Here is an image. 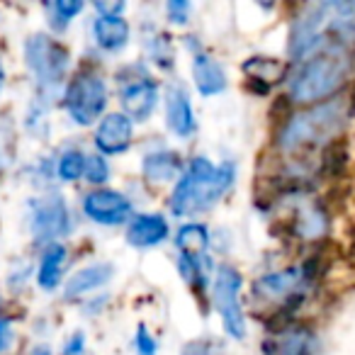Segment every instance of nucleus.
I'll use <instances>...</instances> for the list:
<instances>
[{"mask_svg": "<svg viewBox=\"0 0 355 355\" xmlns=\"http://www.w3.org/2000/svg\"><path fill=\"white\" fill-rule=\"evenodd\" d=\"M355 46V0H329L304 6L290 27L292 61L311 59L329 49H353Z\"/></svg>", "mask_w": 355, "mask_h": 355, "instance_id": "f257e3e1", "label": "nucleus"}, {"mask_svg": "<svg viewBox=\"0 0 355 355\" xmlns=\"http://www.w3.org/2000/svg\"><path fill=\"white\" fill-rule=\"evenodd\" d=\"M350 117L353 107L345 95H336L326 103L304 107L285 119L277 132V148L287 156L309 148H326L343 134Z\"/></svg>", "mask_w": 355, "mask_h": 355, "instance_id": "f03ea898", "label": "nucleus"}, {"mask_svg": "<svg viewBox=\"0 0 355 355\" xmlns=\"http://www.w3.org/2000/svg\"><path fill=\"white\" fill-rule=\"evenodd\" d=\"M236 180L232 161L212 163L207 156H195L183 171L168 200L173 217H195L212 209Z\"/></svg>", "mask_w": 355, "mask_h": 355, "instance_id": "7ed1b4c3", "label": "nucleus"}, {"mask_svg": "<svg viewBox=\"0 0 355 355\" xmlns=\"http://www.w3.org/2000/svg\"><path fill=\"white\" fill-rule=\"evenodd\" d=\"M355 69V51L353 49H329L314 54L311 59L302 61L297 71L287 80V93L295 105L326 103L336 98L350 80Z\"/></svg>", "mask_w": 355, "mask_h": 355, "instance_id": "20e7f679", "label": "nucleus"}, {"mask_svg": "<svg viewBox=\"0 0 355 355\" xmlns=\"http://www.w3.org/2000/svg\"><path fill=\"white\" fill-rule=\"evenodd\" d=\"M25 64L35 78L37 90L42 95H54L66 80L71 54L54 37L37 32L25 42Z\"/></svg>", "mask_w": 355, "mask_h": 355, "instance_id": "39448f33", "label": "nucleus"}, {"mask_svg": "<svg viewBox=\"0 0 355 355\" xmlns=\"http://www.w3.org/2000/svg\"><path fill=\"white\" fill-rule=\"evenodd\" d=\"M107 85L98 73H78L64 90L66 112H69L71 122L80 124V127L100 122L105 107H107Z\"/></svg>", "mask_w": 355, "mask_h": 355, "instance_id": "423d86ee", "label": "nucleus"}, {"mask_svg": "<svg viewBox=\"0 0 355 355\" xmlns=\"http://www.w3.org/2000/svg\"><path fill=\"white\" fill-rule=\"evenodd\" d=\"M241 285H243V277L236 268L232 266L217 268L212 282V302L219 319H222L224 331L234 340L246 338V314H243V304H241Z\"/></svg>", "mask_w": 355, "mask_h": 355, "instance_id": "0eeeda50", "label": "nucleus"}, {"mask_svg": "<svg viewBox=\"0 0 355 355\" xmlns=\"http://www.w3.org/2000/svg\"><path fill=\"white\" fill-rule=\"evenodd\" d=\"M71 229H73L71 209L59 193L42 195L30 202V232L35 243L44 248L59 243V239L69 236Z\"/></svg>", "mask_w": 355, "mask_h": 355, "instance_id": "6e6552de", "label": "nucleus"}, {"mask_svg": "<svg viewBox=\"0 0 355 355\" xmlns=\"http://www.w3.org/2000/svg\"><path fill=\"white\" fill-rule=\"evenodd\" d=\"M311 266H292L285 270L266 272L263 277H258L253 292H256L258 300L272 302V304H290V302H300V297L304 295L306 285L311 282Z\"/></svg>", "mask_w": 355, "mask_h": 355, "instance_id": "1a4fd4ad", "label": "nucleus"}, {"mask_svg": "<svg viewBox=\"0 0 355 355\" xmlns=\"http://www.w3.org/2000/svg\"><path fill=\"white\" fill-rule=\"evenodd\" d=\"M132 76L119 80V103L132 122H148L158 105V83L144 69L129 66Z\"/></svg>", "mask_w": 355, "mask_h": 355, "instance_id": "9d476101", "label": "nucleus"}, {"mask_svg": "<svg viewBox=\"0 0 355 355\" xmlns=\"http://www.w3.org/2000/svg\"><path fill=\"white\" fill-rule=\"evenodd\" d=\"M132 200L119 190L100 188L93 190L83 198V214L95 224L103 227H119V224H129L134 217Z\"/></svg>", "mask_w": 355, "mask_h": 355, "instance_id": "9b49d317", "label": "nucleus"}, {"mask_svg": "<svg viewBox=\"0 0 355 355\" xmlns=\"http://www.w3.org/2000/svg\"><path fill=\"white\" fill-rule=\"evenodd\" d=\"M95 148L107 156H122L134 144V122L124 112H107L95 127Z\"/></svg>", "mask_w": 355, "mask_h": 355, "instance_id": "f8f14e48", "label": "nucleus"}, {"mask_svg": "<svg viewBox=\"0 0 355 355\" xmlns=\"http://www.w3.org/2000/svg\"><path fill=\"white\" fill-rule=\"evenodd\" d=\"M188 49L193 51V80H195V88H198L200 95L205 98H212V95H219L227 90V73H224L222 64L214 59L209 51H205L193 37H188Z\"/></svg>", "mask_w": 355, "mask_h": 355, "instance_id": "ddd939ff", "label": "nucleus"}, {"mask_svg": "<svg viewBox=\"0 0 355 355\" xmlns=\"http://www.w3.org/2000/svg\"><path fill=\"white\" fill-rule=\"evenodd\" d=\"M166 124L178 139H190L198 132V117L190 95L180 85H171L166 90Z\"/></svg>", "mask_w": 355, "mask_h": 355, "instance_id": "4468645a", "label": "nucleus"}, {"mask_svg": "<svg viewBox=\"0 0 355 355\" xmlns=\"http://www.w3.org/2000/svg\"><path fill=\"white\" fill-rule=\"evenodd\" d=\"M171 236V224L158 212L134 214L127 224V243L134 248H153L161 246Z\"/></svg>", "mask_w": 355, "mask_h": 355, "instance_id": "2eb2a0df", "label": "nucleus"}, {"mask_svg": "<svg viewBox=\"0 0 355 355\" xmlns=\"http://www.w3.org/2000/svg\"><path fill=\"white\" fill-rule=\"evenodd\" d=\"M266 355H316V338L304 326H287L266 340Z\"/></svg>", "mask_w": 355, "mask_h": 355, "instance_id": "dca6fc26", "label": "nucleus"}, {"mask_svg": "<svg viewBox=\"0 0 355 355\" xmlns=\"http://www.w3.org/2000/svg\"><path fill=\"white\" fill-rule=\"evenodd\" d=\"M112 277H114L112 263H90V266L80 268V270H76L73 275L69 277V282H66V287H64V297L69 302H73V300H78V297H85V295H90V292L105 287Z\"/></svg>", "mask_w": 355, "mask_h": 355, "instance_id": "f3484780", "label": "nucleus"}, {"mask_svg": "<svg viewBox=\"0 0 355 355\" xmlns=\"http://www.w3.org/2000/svg\"><path fill=\"white\" fill-rule=\"evenodd\" d=\"M141 173L151 185H166L173 180H180V175H183L180 153L168 151V148L146 153L141 161Z\"/></svg>", "mask_w": 355, "mask_h": 355, "instance_id": "a211bd4d", "label": "nucleus"}, {"mask_svg": "<svg viewBox=\"0 0 355 355\" xmlns=\"http://www.w3.org/2000/svg\"><path fill=\"white\" fill-rule=\"evenodd\" d=\"M132 27L124 17H105L98 15L93 20V42L107 54H119L129 44Z\"/></svg>", "mask_w": 355, "mask_h": 355, "instance_id": "6ab92c4d", "label": "nucleus"}, {"mask_svg": "<svg viewBox=\"0 0 355 355\" xmlns=\"http://www.w3.org/2000/svg\"><path fill=\"white\" fill-rule=\"evenodd\" d=\"M66 258H69V251L64 243H51L44 248V253L40 256V266H37V285L42 290L51 292L59 287L61 277H64Z\"/></svg>", "mask_w": 355, "mask_h": 355, "instance_id": "aec40b11", "label": "nucleus"}, {"mask_svg": "<svg viewBox=\"0 0 355 355\" xmlns=\"http://www.w3.org/2000/svg\"><path fill=\"white\" fill-rule=\"evenodd\" d=\"M209 241V229L198 222L183 224L175 234V248L185 258H207Z\"/></svg>", "mask_w": 355, "mask_h": 355, "instance_id": "412c9836", "label": "nucleus"}, {"mask_svg": "<svg viewBox=\"0 0 355 355\" xmlns=\"http://www.w3.org/2000/svg\"><path fill=\"white\" fill-rule=\"evenodd\" d=\"M243 73L253 80V83H266V88H270L275 80H280L285 76V64L270 56H251L243 64Z\"/></svg>", "mask_w": 355, "mask_h": 355, "instance_id": "4be33fe9", "label": "nucleus"}, {"mask_svg": "<svg viewBox=\"0 0 355 355\" xmlns=\"http://www.w3.org/2000/svg\"><path fill=\"white\" fill-rule=\"evenodd\" d=\"M326 227H329V219H326V212L319 207V205H306L304 209H300L295 219V232L300 239H319L324 236Z\"/></svg>", "mask_w": 355, "mask_h": 355, "instance_id": "5701e85b", "label": "nucleus"}, {"mask_svg": "<svg viewBox=\"0 0 355 355\" xmlns=\"http://www.w3.org/2000/svg\"><path fill=\"white\" fill-rule=\"evenodd\" d=\"M85 161H88V156L80 148H69L56 161V175L64 183H76V180H80L85 175Z\"/></svg>", "mask_w": 355, "mask_h": 355, "instance_id": "b1692460", "label": "nucleus"}, {"mask_svg": "<svg viewBox=\"0 0 355 355\" xmlns=\"http://www.w3.org/2000/svg\"><path fill=\"white\" fill-rule=\"evenodd\" d=\"M83 8L85 6L80 0H54L51 6H46V10H49L51 25L56 30H64V27H69L71 20H76L83 12Z\"/></svg>", "mask_w": 355, "mask_h": 355, "instance_id": "393cba45", "label": "nucleus"}, {"mask_svg": "<svg viewBox=\"0 0 355 355\" xmlns=\"http://www.w3.org/2000/svg\"><path fill=\"white\" fill-rule=\"evenodd\" d=\"M110 175H112V171H110V161L103 156V153H93V156H88V161H85V180H88L90 185H105L110 180Z\"/></svg>", "mask_w": 355, "mask_h": 355, "instance_id": "a878e982", "label": "nucleus"}, {"mask_svg": "<svg viewBox=\"0 0 355 355\" xmlns=\"http://www.w3.org/2000/svg\"><path fill=\"white\" fill-rule=\"evenodd\" d=\"M146 51H148V56H151L153 64H158L161 69H171V66H173L171 42H168V37L161 35V32L156 35V40H153V37H148V40H146Z\"/></svg>", "mask_w": 355, "mask_h": 355, "instance_id": "bb28decb", "label": "nucleus"}, {"mask_svg": "<svg viewBox=\"0 0 355 355\" xmlns=\"http://www.w3.org/2000/svg\"><path fill=\"white\" fill-rule=\"evenodd\" d=\"M134 350H137V355H158L156 338L148 334V329L144 324H139L137 334H134Z\"/></svg>", "mask_w": 355, "mask_h": 355, "instance_id": "cd10ccee", "label": "nucleus"}, {"mask_svg": "<svg viewBox=\"0 0 355 355\" xmlns=\"http://www.w3.org/2000/svg\"><path fill=\"white\" fill-rule=\"evenodd\" d=\"M166 12H168V20L175 22V25H188L193 6L185 3V0H171V3L166 6Z\"/></svg>", "mask_w": 355, "mask_h": 355, "instance_id": "c85d7f7f", "label": "nucleus"}, {"mask_svg": "<svg viewBox=\"0 0 355 355\" xmlns=\"http://www.w3.org/2000/svg\"><path fill=\"white\" fill-rule=\"evenodd\" d=\"M183 355H214V343L209 338H198L185 343Z\"/></svg>", "mask_w": 355, "mask_h": 355, "instance_id": "c756f323", "label": "nucleus"}, {"mask_svg": "<svg viewBox=\"0 0 355 355\" xmlns=\"http://www.w3.org/2000/svg\"><path fill=\"white\" fill-rule=\"evenodd\" d=\"M124 10H127L124 3H95V12L105 17H122Z\"/></svg>", "mask_w": 355, "mask_h": 355, "instance_id": "7c9ffc66", "label": "nucleus"}, {"mask_svg": "<svg viewBox=\"0 0 355 355\" xmlns=\"http://www.w3.org/2000/svg\"><path fill=\"white\" fill-rule=\"evenodd\" d=\"M85 350V336L83 334H73L69 338V343L64 345V355H83Z\"/></svg>", "mask_w": 355, "mask_h": 355, "instance_id": "2f4dec72", "label": "nucleus"}, {"mask_svg": "<svg viewBox=\"0 0 355 355\" xmlns=\"http://www.w3.org/2000/svg\"><path fill=\"white\" fill-rule=\"evenodd\" d=\"M12 340V324L10 319H6V316H0V353L10 345Z\"/></svg>", "mask_w": 355, "mask_h": 355, "instance_id": "473e14b6", "label": "nucleus"}, {"mask_svg": "<svg viewBox=\"0 0 355 355\" xmlns=\"http://www.w3.org/2000/svg\"><path fill=\"white\" fill-rule=\"evenodd\" d=\"M32 355H51V350L46 348V345H37V348L32 350Z\"/></svg>", "mask_w": 355, "mask_h": 355, "instance_id": "72a5a7b5", "label": "nucleus"}, {"mask_svg": "<svg viewBox=\"0 0 355 355\" xmlns=\"http://www.w3.org/2000/svg\"><path fill=\"white\" fill-rule=\"evenodd\" d=\"M3 83H6V71H3V64H0V93H3Z\"/></svg>", "mask_w": 355, "mask_h": 355, "instance_id": "f704fd0d", "label": "nucleus"}]
</instances>
